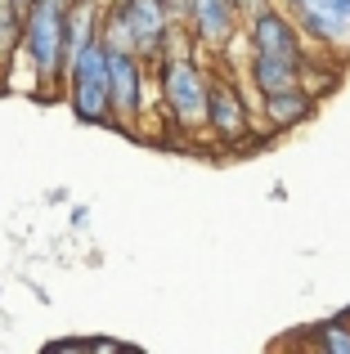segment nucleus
<instances>
[{
  "label": "nucleus",
  "instance_id": "1",
  "mask_svg": "<svg viewBox=\"0 0 350 354\" xmlns=\"http://www.w3.org/2000/svg\"><path fill=\"white\" fill-rule=\"evenodd\" d=\"M175 36L153 59V86H158L162 113L180 135H207V72L211 68L198 59V45L189 36H184V45H175Z\"/></svg>",
  "mask_w": 350,
  "mask_h": 354
},
{
  "label": "nucleus",
  "instance_id": "2",
  "mask_svg": "<svg viewBox=\"0 0 350 354\" xmlns=\"http://www.w3.org/2000/svg\"><path fill=\"white\" fill-rule=\"evenodd\" d=\"M68 9L72 0H32L23 14V63L32 68V90L54 99L68 68Z\"/></svg>",
  "mask_w": 350,
  "mask_h": 354
},
{
  "label": "nucleus",
  "instance_id": "3",
  "mask_svg": "<svg viewBox=\"0 0 350 354\" xmlns=\"http://www.w3.org/2000/svg\"><path fill=\"white\" fill-rule=\"evenodd\" d=\"M180 32V18L171 14L167 0H104V41L126 45V50L158 59Z\"/></svg>",
  "mask_w": 350,
  "mask_h": 354
},
{
  "label": "nucleus",
  "instance_id": "4",
  "mask_svg": "<svg viewBox=\"0 0 350 354\" xmlns=\"http://www.w3.org/2000/svg\"><path fill=\"white\" fill-rule=\"evenodd\" d=\"M63 95L81 126H113V95H108V41L90 36L63 72Z\"/></svg>",
  "mask_w": 350,
  "mask_h": 354
},
{
  "label": "nucleus",
  "instance_id": "5",
  "mask_svg": "<svg viewBox=\"0 0 350 354\" xmlns=\"http://www.w3.org/2000/svg\"><path fill=\"white\" fill-rule=\"evenodd\" d=\"M153 90V63L126 45H108V95H113V126L140 135L144 108Z\"/></svg>",
  "mask_w": 350,
  "mask_h": 354
},
{
  "label": "nucleus",
  "instance_id": "6",
  "mask_svg": "<svg viewBox=\"0 0 350 354\" xmlns=\"http://www.w3.org/2000/svg\"><path fill=\"white\" fill-rule=\"evenodd\" d=\"M256 117L247 108L243 77L238 72H207V135L220 148H243L252 144Z\"/></svg>",
  "mask_w": 350,
  "mask_h": 354
},
{
  "label": "nucleus",
  "instance_id": "7",
  "mask_svg": "<svg viewBox=\"0 0 350 354\" xmlns=\"http://www.w3.org/2000/svg\"><path fill=\"white\" fill-rule=\"evenodd\" d=\"M274 5L301 27L315 50L337 63L350 59V0H274Z\"/></svg>",
  "mask_w": 350,
  "mask_h": 354
},
{
  "label": "nucleus",
  "instance_id": "8",
  "mask_svg": "<svg viewBox=\"0 0 350 354\" xmlns=\"http://www.w3.org/2000/svg\"><path fill=\"white\" fill-rule=\"evenodd\" d=\"M180 23L202 54L220 59L243 36V9H238V0H189Z\"/></svg>",
  "mask_w": 350,
  "mask_h": 354
},
{
  "label": "nucleus",
  "instance_id": "9",
  "mask_svg": "<svg viewBox=\"0 0 350 354\" xmlns=\"http://www.w3.org/2000/svg\"><path fill=\"white\" fill-rule=\"evenodd\" d=\"M243 41H247V50H252V54L297 63V68H301V59L310 54V41L301 36V27L292 23V18L283 14L274 0L265 9H256L252 18H243Z\"/></svg>",
  "mask_w": 350,
  "mask_h": 354
},
{
  "label": "nucleus",
  "instance_id": "10",
  "mask_svg": "<svg viewBox=\"0 0 350 354\" xmlns=\"http://www.w3.org/2000/svg\"><path fill=\"white\" fill-rule=\"evenodd\" d=\"M256 121H265V130L270 135H288V130H297L301 121H310V113H315V95L310 90H279V95H265L256 99Z\"/></svg>",
  "mask_w": 350,
  "mask_h": 354
},
{
  "label": "nucleus",
  "instance_id": "11",
  "mask_svg": "<svg viewBox=\"0 0 350 354\" xmlns=\"http://www.w3.org/2000/svg\"><path fill=\"white\" fill-rule=\"evenodd\" d=\"M14 59H23V14L14 0H0V81L9 77Z\"/></svg>",
  "mask_w": 350,
  "mask_h": 354
},
{
  "label": "nucleus",
  "instance_id": "12",
  "mask_svg": "<svg viewBox=\"0 0 350 354\" xmlns=\"http://www.w3.org/2000/svg\"><path fill=\"white\" fill-rule=\"evenodd\" d=\"M315 346L324 354H350V319H328L315 328Z\"/></svg>",
  "mask_w": 350,
  "mask_h": 354
},
{
  "label": "nucleus",
  "instance_id": "13",
  "mask_svg": "<svg viewBox=\"0 0 350 354\" xmlns=\"http://www.w3.org/2000/svg\"><path fill=\"white\" fill-rule=\"evenodd\" d=\"M265 5H270V0H238V9H243V18H252L256 9H265Z\"/></svg>",
  "mask_w": 350,
  "mask_h": 354
},
{
  "label": "nucleus",
  "instance_id": "14",
  "mask_svg": "<svg viewBox=\"0 0 350 354\" xmlns=\"http://www.w3.org/2000/svg\"><path fill=\"white\" fill-rule=\"evenodd\" d=\"M27 5H32V0H14V9H18V14H27Z\"/></svg>",
  "mask_w": 350,
  "mask_h": 354
}]
</instances>
